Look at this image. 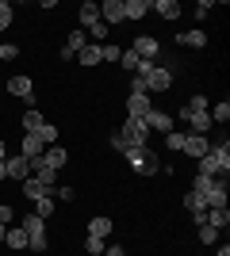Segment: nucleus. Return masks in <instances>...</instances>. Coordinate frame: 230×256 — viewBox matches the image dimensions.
<instances>
[{
  "label": "nucleus",
  "mask_w": 230,
  "mask_h": 256,
  "mask_svg": "<svg viewBox=\"0 0 230 256\" xmlns=\"http://www.w3.org/2000/svg\"><path fill=\"white\" fill-rule=\"evenodd\" d=\"M150 12V0H123V20H142Z\"/></svg>",
  "instance_id": "a211bd4d"
},
{
  "label": "nucleus",
  "mask_w": 230,
  "mask_h": 256,
  "mask_svg": "<svg viewBox=\"0 0 230 256\" xmlns=\"http://www.w3.org/2000/svg\"><path fill=\"white\" fill-rule=\"evenodd\" d=\"M4 172H8V180H27V176H31V160L27 157H20V153H16V157H4Z\"/></svg>",
  "instance_id": "423d86ee"
},
{
  "label": "nucleus",
  "mask_w": 230,
  "mask_h": 256,
  "mask_svg": "<svg viewBox=\"0 0 230 256\" xmlns=\"http://www.w3.org/2000/svg\"><path fill=\"white\" fill-rule=\"evenodd\" d=\"M215 256H230V245H222V248H219V252H215Z\"/></svg>",
  "instance_id": "de8ad7c7"
},
{
  "label": "nucleus",
  "mask_w": 230,
  "mask_h": 256,
  "mask_svg": "<svg viewBox=\"0 0 230 256\" xmlns=\"http://www.w3.org/2000/svg\"><path fill=\"white\" fill-rule=\"evenodd\" d=\"M43 122H46V118L39 115V107H27V111H23V130H27V134H39Z\"/></svg>",
  "instance_id": "5701e85b"
},
{
  "label": "nucleus",
  "mask_w": 230,
  "mask_h": 256,
  "mask_svg": "<svg viewBox=\"0 0 230 256\" xmlns=\"http://www.w3.org/2000/svg\"><path fill=\"white\" fill-rule=\"evenodd\" d=\"M104 248H108V245H104V237H85V252L88 256H104Z\"/></svg>",
  "instance_id": "473e14b6"
},
{
  "label": "nucleus",
  "mask_w": 230,
  "mask_h": 256,
  "mask_svg": "<svg viewBox=\"0 0 230 256\" xmlns=\"http://www.w3.org/2000/svg\"><path fill=\"white\" fill-rule=\"evenodd\" d=\"M211 8H215L211 0H199V4H196V20H207V16H211Z\"/></svg>",
  "instance_id": "79ce46f5"
},
{
  "label": "nucleus",
  "mask_w": 230,
  "mask_h": 256,
  "mask_svg": "<svg viewBox=\"0 0 230 256\" xmlns=\"http://www.w3.org/2000/svg\"><path fill=\"white\" fill-rule=\"evenodd\" d=\"M12 218H16V210L8 203H0V226H12Z\"/></svg>",
  "instance_id": "37998d69"
},
{
  "label": "nucleus",
  "mask_w": 230,
  "mask_h": 256,
  "mask_svg": "<svg viewBox=\"0 0 230 256\" xmlns=\"http://www.w3.org/2000/svg\"><path fill=\"white\" fill-rule=\"evenodd\" d=\"M39 142H43V146H58V126L54 122H43V126H39Z\"/></svg>",
  "instance_id": "c756f323"
},
{
  "label": "nucleus",
  "mask_w": 230,
  "mask_h": 256,
  "mask_svg": "<svg viewBox=\"0 0 230 256\" xmlns=\"http://www.w3.org/2000/svg\"><path fill=\"white\" fill-rule=\"evenodd\" d=\"M165 150L180 153V150H184V134H173V130H169V134H165Z\"/></svg>",
  "instance_id": "c9c22d12"
},
{
  "label": "nucleus",
  "mask_w": 230,
  "mask_h": 256,
  "mask_svg": "<svg viewBox=\"0 0 230 256\" xmlns=\"http://www.w3.org/2000/svg\"><path fill=\"white\" fill-rule=\"evenodd\" d=\"M188 122H192V134H207V130L215 126L207 111H196V115H188Z\"/></svg>",
  "instance_id": "b1692460"
},
{
  "label": "nucleus",
  "mask_w": 230,
  "mask_h": 256,
  "mask_svg": "<svg viewBox=\"0 0 230 256\" xmlns=\"http://www.w3.org/2000/svg\"><path fill=\"white\" fill-rule=\"evenodd\" d=\"M20 226L27 230V248H31V252H46V226H43V218H39V214H27Z\"/></svg>",
  "instance_id": "20e7f679"
},
{
  "label": "nucleus",
  "mask_w": 230,
  "mask_h": 256,
  "mask_svg": "<svg viewBox=\"0 0 230 256\" xmlns=\"http://www.w3.org/2000/svg\"><path fill=\"white\" fill-rule=\"evenodd\" d=\"M131 96H150V88H146L142 76H131Z\"/></svg>",
  "instance_id": "ea45409f"
},
{
  "label": "nucleus",
  "mask_w": 230,
  "mask_h": 256,
  "mask_svg": "<svg viewBox=\"0 0 230 256\" xmlns=\"http://www.w3.org/2000/svg\"><path fill=\"white\" fill-rule=\"evenodd\" d=\"M100 20L108 23V27L123 23V0H104V4H100Z\"/></svg>",
  "instance_id": "9b49d317"
},
{
  "label": "nucleus",
  "mask_w": 230,
  "mask_h": 256,
  "mask_svg": "<svg viewBox=\"0 0 230 256\" xmlns=\"http://www.w3.org/2000/svg\"><path fill=\"white\" fill-rule=\"evenodd\" d=\"M211 184H215V176H203V172H196V180H192V192L196 195H207Z\"/></svg>",
  "instance_id": "2f4dec72"
},
{
  "label": "nucleus",
  "mask_w": 230,
  "mask_h": 256,
  "mask_svg": "<svg viewBox=\"0 0 230 256\" xmlns=\"http://www.w3.org/2000/svg\"><path fill=\"white\" fill-rule=\"evenodd\" d=\"M115 134L127 142V150H146V142H150V126H146V118H127Z\"/></svg>",
  "instance_id": "f03ea898"
},
{
  "label": "nucleus",
  "mask_w": 230,
  "mask_h": 256,
  "mask_svg": "<svg viewBox=\"0 0 230 256\" xmlns=\"http://www.w3.org/2000/svg\"><path fill=\"white\" fill-rule=\"evenodd\" d=\"M199 241H203V245H215V241H219V230H215V226H199Z\"/></svg>",
  "instance_id": "4c0bfd02"
},
{
  "label": "nucleus",
  "mask_w": 230,
  "mask_h": 256,
  "mask_svg": "<svg viewBox=\"0 0 230 256\" xmlns=\"http://www.w3.org/2000/svg\"><path fill=\"white\" fill-rule=\"evenodd\" d=\"M39 164H46V168H62V164H66V150H62V146H46L43 150V157H39Z\"/></svg>",
  "instance_id": "4468645a"
},
{
  "label": "nucleus",
  "mask_w": 230,
  "mask_h": 256,
  "mask_svg": "<svg viewBox=\"0 0 230 256\" xmlns=\"http://www.w3.org/2000/svg\"><path fill=\"white\" fill-rule=\"evenodd\" d=\"M207 96H192V100H188V104L184 107H180V118H188V115H196V111H207Z\"/></svg>",
  "instance_id": "bb28decb"
},
{
  "label": "nucleus",
  "mask_w": 230,
  "mask_h": 256,
  "mask_svg": "<svg viewBox=\"0 0 230 256\" xmlns=\"http://www.w3.org/2000/svg\"><path fill=\"white\" fill-rule=\"evenodd\" d=\"M146 126H150V134H153V130L169 134V130H173V115H169V111H157V107H153L150 115H146Z\"/></svg>",
  "instance_id": "f8f14e48"
},
{
  "label": "nucleus",
  "mask_w": 230,
  "mask_h": 256,
  "mask_svg": "<svg viewBox=\"0 0 230 256\" xmlns=\"http://www.w3.org/2000/svg\"><path fill=\"white\" fill-rule=\"evenodd\" d=\"M77 62L85 65V69H92V65H100V46H96V42H88L85 50L77 54Z\"/></svg>",
  "instance_id": "393cba45"
},
{
  "label": "nucleus",
  "mask_w": 230,
  "mask_h": 256,
  "mask_svg": "<svg viewBox=\"0 0 230 256\" xmlns=\"http://www.w3.org/2000/svg\"><path fill=\"white\" fill-rule=\"evenodd\" d=\"M88 34H92V38H96V46H100L104 38H108V23H104V20H96L92 27H88Z\"/></svg>",
  "instance_id": "e433bc0d"
},
{
  "label": "nucleus",
  "mask_w": 230,
  "mask_h": 256,
  "mask_svg": "<svg viewBox=\"0 0 230 256\" xmlns=\"http://www.w3.org/2000/svg\"><path fill=\"white\" fill-rule=\"evenodd\" d=\"M142 80H146V88H150V92H165V88H173V73H165L161 65H153Z\"/></svg>",
  "instance_id": "0eeeda50"
},
{
  "label": "nucleus",
  "mask_w": 230,
  "mask_h": 256,
  "mask_svg": "<svg viewBox=\"0 0 230 256\" xmlns=\"http://www.w3.org/2000/svg\"><path fill=\"white\" fill-rule=\"evenodd\" d=\"M127 164H131L138 176H153V172L161 168V157L146 146V150H127Z\"/></svg>",
  "instance_id": "7ed1b4c3"
},
{
  "label": "nucleus",
  "mask_w": 230,
  "mask_h": 256,
  "mask_svg": "<svg viewBox=\"0 0 230 256\" xmlns=\"http://www.w3.org/2000/svg\"><path fill=\"white\" fill-rule=\"evenodd\" d=\"M150 12H157L161 20H176V16H180V4H176V0H153Z\"/></svg>",
  "instance_id": "6ab92c4d"
},
{
  "label": "nucleus",
  "mask_w": 230,
  "mask_h": 256,
  "mask_svg": "<svg viewBox=\"0 0 230 256\" xmlns=\"http://www.w3.org/2000/svg\"><path fill=\"white\" fill-rule=\"evenodd\" d=\"M88 237H104V241H108L111 237V218H104V214L92 218V222H88Z\"/></svg>",
  "instance_id": "4be33fe9"
},
{
  "label": "nucleus",
  "mask_w": 230,
  "mask_h": 256,
  "mask_svg": "<svg viewBox=\"0 0 230 256\" xmlns=\"http://www.w3.org/2000/svg\"><path fill=\"white\" fill-rule=\"evenodd\" d=\"M176 42L192 46V50H203V46H207V34H203V31H184V34H176Z\"/></svg>",
  "instance_id": "412c9836"
},
{
  "label": "nucleus",
  "mask_w": 230,
  "mask_h": 256,
  "mask_svg": "<svg viewBox=\"0 0 230 256\" xmlns=\"http://www.w3.org/2000/svg\"><path fill=\"white\" fill-rule=\"evenodd\" d=\"M8 92H12V96H20L23 100V104H39V100H35V84H31V76H12V80H8Z\"/></svg>",
  "instance_id": "39448f33"
},
{
  "label": "nucleus",
  "mask_w": 230,
  "mask_h": 256,
  "mask_svg": "<svg viewBox=\"0 0 230 256\" xmlns=\"http://www.w3.org/2000/svg\"><path fill=\"white\" fill-rule=\"evenodd\" d=\"M4 157H8V153H4V142H0V160H4Z\"/></svg>",
  "instance_id": "8fccbe9b"
},
{
  "label": "nucleus",
  "mask_w": 230,
  "mask_h": 256,
  "mask_svg": "<svg viewBox=\"0 0 230 256\" xmlns=\"http://www.w3.org/2000/svg\"><path fill=\"white\" fill-rule=\"evenodd\" d=\"M35 214H39V218H50V214H54V195H46V199H35Z\"/></svg>",
  "instance_id": "7c9ffc66"
},
{
  "label": "nucleus",
  "mask_w": 230,
  "mask_h": 256,
  "mask_svg": "<svg viewBox=\"0 0 230 256\" xmlns=\"http://www.w3.org/2000/svg\"><path fill=\"white\" fill-rule=\"evenodd\" d=\"M119 58H123V50H119V46H111V42H104V46H100V62H119Z\"/></svg>",
  "instance_id": "72a5a7b5"
},
{
  "label": "nucleus",
  "mask_w": 230,
  "mask_h": 256,
  "mask_svg": "<svg viewBox=\"0 0 230 256\" xmlns=\"http://www.w3.org/2000/svg\"><path fill=\"white\" fill-rule=\"evenodd\" d=\"M8 23H12V4H8V0H0V31H4Z\"/></svg>",
  "instance_id": "a19ab883"
},
{
  "label": "nucleus",
  "mask_w": 230,
  "mask_h": 256,
  "mask_svg": "<svg viewBox=\"0 0 230 256\" xmlns=\"http://www.w3.org/2000/svg\"><path fill=\"white\" fill-rule=\"evenodd\" d=\"M131 50L142 58V62H157V50H161V42L157 38H150V34H142V38H134L131 42Z\"/></svg>",
  "instance_id": "6e6552de"
},
{
  "label": "nucleus",
  "mask_w": 230,
  "mask_h": 256,
  "mask_svg": "<svg viewBox=\"0 0 230 256\" xmlns=\"http://www.w3.org/2000/svg\"><path fill=\"white\" fill-rule=\"evenodd\" d=\"M207 115H211V122H226V118H230V104H215Z\"/></svg>",
  "instance_id": "f704fd0d"
},
{
  "label": "nucleus",
  "mask_w": 230,
  "mask_h": 256,
  "mask_svg": "<svg viewBox=\"0 0 230 256\" xmlns=\"http://www.w3.org/2000/svg\"><path fill=\"white\" fill-rule=\"evenodd\" d=\"M85 46H88V34H85V31H73V34H69V42L62 46V58L69 62V58H77V54L85 50Z\"/></svg>",
  "instance_id": "2eb2a0df"
},
{
  "label": "nucleus",
  "mask_w": 230,
  "mask_h": 256,
  "mask_svg": "<svg viewBox=\"0 0 230 256\" xmlns=\"http://www.w3.org/2000/svg\"><path fill=\"white\" fill-rule=\"evenodd\" d=\"M77 16H81V23H85V27H92V23L100 20V8H96V4H92V0H85V4H81V12H77Z\"/></svg>",
  "instance_id": "c85d7f7f"
},
{
  "label": "nucleus",
  "mask_w": 230,
  "mask_h": 256,
  "mask_svg": "<svg viewBox=\"0 0 230 256\" xmlns=\"http://www.w3.org/2000/svg\"><path fill=\"white\" fill-rule=\"evenodd\" d=\"M199 172H203V176H226L230 172V142L211 146V150L199 157Z\"/></svg>",
  "instance_id": "f257e3e1"
},
{
  "label": "nucleus",
  "mask_w": 230,
  "mask_h": 256,
  "mask_svg": "<svg viewBox=\"0 0 230 256\" xmlns=\"http://www.w3.org/2000/svg\"><path fill=\"white\" fill-rule=\"evenodd\" d=\"M104 256H127V252H123L119 245H111V248H104Z\"/></svg>",
  "instance_id": "49530a36"
},
{
  "label": "nucleus",
  "mask_w": 230,
  "mask_h": 256,
  "mask_svg": "<svg viewBox=\"0 0 230 256\" xmlns=\"http://www.w3.org/2000/svg\"><path fill=\"white\" fill-rule=\"evenodd\" d=\"M31 176L43 184V188H58V172L46 168V164H39V160H31Z\"/></svg>",
  "instance_id": "dca6fc26"
},
{
  "label": "nucleus",
  "mask_w": 230,
  "mask_h": 256,
  "mask_svg": "<svg viewBox=\"0 0 230 256\" xmlns=\"http://www.w3.org/2000/svg\"><path fill=\"white\" fill-rule=\"evenodd\" d=\"M211 150V142H207V134H184V150L180 153H188V157H203V153Z\"/></svg>",
  "instance_id": "1a4fd4ad"
},
{
  "label": "nucleus",
  "mask_w": 230,
  "mask_h": 256,
  "mask_svg": "<svg viewBox=\"0 0 230 256\" xmlns=\"http://www.w3.org/2000/svg\"><path fill=\"white\" fill-rule=\"evenodd\" d=\"M150 111H153L150 96H131V100H127V118H146Z\"/></svg>",
  "instance_id": "ddd939ff"
},
{
  "label": "nucleus",
  "mask_w": 230,
  "mask_h": 256,
  "mask_svg": "<svg viewBox=\"0 0 230 256\" xmlns=\"http://www.w3.org/2000/svg\"><path fill=\"white\" fill-rule=\"evenodd\" d=\"M4 230H8V226H0V245H4Z\"/></svg>",
  "instance_id": "09e8293b"
},
{
  "label": "nucleus",
  "mask_w": 230,
  "mask_h": 256,
  "mask_svg": "<svg viewBox=\"0 0 230 256\" xmlns=\"http://www.w3.org/2000/svg\"><path fill=\"white\" fill-rule=\"evenodd\" d=\"M207 226H215V230H226V226H230V210H226V206H215V210H207Z\"/></svg>",
  "instance_id": "a878e982"
},
{
  "label": "nucleus",
  "mask_w": 230,
  "mask_h": 256,
  "mask_svg": "<svg viewBox=\"0 0 230 256\" xmlns=\"http://www.w3.org/2000/svg\"><path fill=\"white\" fill-rule=\"evenodd\" d=\"M111 150H119V153H127V142H123L119 134H111Z\"/></svg>",
  "instance_id": "c03bdc74"
},
{
  "label": "nucleus",
  "mask_w": 230,
  "mask_h": 256,
  "mask_svg": "<svg viewBox=\"0 0 230 256\" xmlns=\"http://www.w3.org/2000/svg\"><path fill=\"white\" fill-rule=\"evenodd\" d=\"M43 150H46V146L39 142V134H23V138H20V157L39 160V157H43Z\"/></svg>",
  "instance_id": "9d476101"
},
{
  "label": "nucleus",
  "mask_w": 230,
  "mask_h": 256,
  "mask_svg": "<svg viewBox=\"0 0 230 256\" xmlns=\"http://www.w3.org/2000/svg\"><path fill=\"white\" fill-rule=\"evenodd\" d=\"M119 65H123V73H138V65H142V58H138V54L134 50H123V58H119Z\"/></svg>",
  "instance_id": "cd10ccee"
},
{
  "label": "nucleus",
  "mask_w": 230,
  "mask_h": 256,
  "mask_svg": "<svg viewBox=\"0 0 230 256\" xmlns=\"http://www.w3.org/2000/svg\"><path fill=\"white\" fill-rule=\"evenodd\" d=\"M54 195H58V199H66V203H69V199H73V188H54Z\"/></svg>",
  "instance_id": "a18cd8bd"
},
{
  "label": "nucleus",
  "mask_w": 230,
  "mask_h": 256,
  "mask_svg": "<svg viewBox=\"0 0 230 256\" xmlns=\"http://www.w3.org/2000/svg\"><path fill=\"white\" fill-rule=\"evenodd\" d=\"M23 195H27V199H46V195H54V188H43V184L35 180V176H27V180H23Z\"/></svg>",
  "instance_id": "f3484780"
},
{
  "label": "nucleus",
  "mask_w": 230,
  "mask_h": 256,
  "mask_svg": "<svg viewBox=\"0 0 230 256\" xmlns=\"http://www.w3.org/2000/svg\"><path fill=\"white\" fill-rule=\"evenodd\" d=\"M16 58H20V46H12V42L0 46V62H16Z\"/></svg>",
  "instance_id": "58836bf2"
},
{
  "label": "nucleus",
  "mask_w": 230,
  "mask_h": 256,
  "mask_svg": "<svg viewBox=\"0 0 230 256\" xmlns=\"http://www.w3.org/2000/svg\"><path fill=\"white\" fill-rule=\"evenodd\" d=\"M4 241H8V248H27V230H23V226H8V230H4Z\"/></svg>",
  "instance_id": "aec40b11"
}]
</instances>
